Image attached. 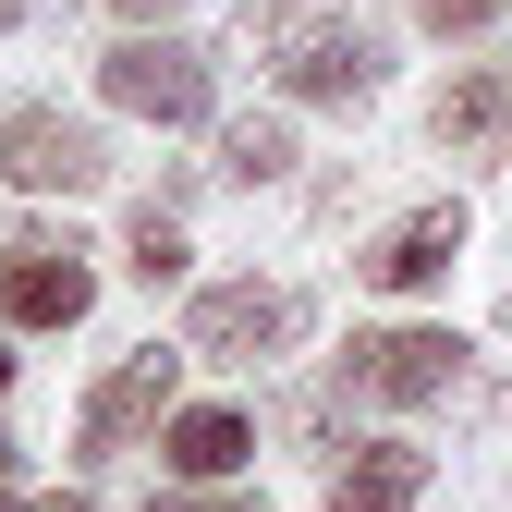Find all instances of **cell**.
Returning a JSON list of instances; mask_svg holds the SVG:
<instances>
[{
  "instance_id": "cell-1",
  "label": "cell",
  "mask_w": 512,
  "mask_h": 512,
  "mask_svg": "<svg viewBox=\"0 0 512 512\" xmlns=\"http://www.w3.org/2000/svg\"><path fill=\"white\" fill-rule=\"evenodd\" d=\"M244 37H256V61H269L293 98H317V110H354V98L378 86V37H366L354 0H256Z\"/></svg>"
},
{
  "instance_id": "cell-2",
  "label": "cell",
  "mask_w": 512,
  "mask_h": 512,
  "mask_svg": "<svg viewBox=\"0 0 512 512\" xmlns=\"http://www.w3.org/2000/svg\"><path fill=\"white\" fill-rule=\"evenodd\" d=\"M0 305H13V330H74L98 305V269L74 232H13L0 244Z\"/></svg>"
},
{
  "instance_id": "cell-3",
  "label": "cell",
  "mask_w": 512,
  "mask_h": 512,
  "mask_svg": "<svg viewBox=\"0 0 512 512\" xmlns=\"http://www.w3.org/2000/svg\"><path fill=\"white\" fill-rule=\"evenodd\" d=\"M0 171H13L25 196H98V183H110V147L86 135L74 110H49V98H25L13 122H0Z\"/></svg>"
},
{
  "instance_id": "cell-4",
  "label": "cell",
  "mask_w": 512,
  "mask_h": 512,
  "mask_svg": "<svg viewBox=\"0 0 512 512\" xmlns=\"http://www.w3.org/2000/svg\"><path fill=\"white\" fill-rule=\"evenodd\" d=\"M98 98L135 110V122H208V49H183V37H122V49L98 61Z\"/></svg>"
},
{
  "instance_id": "cell-5",
  "label": "cell",
  "mask_w": 512,
  "mask_h": 512,
  "mask_svg": "<svg viewBox=\"0 0 512 512\" xmlns=\"http://www.w3.org/2000/svg\"><path fill=\"white\" fill-rule=\"evenodd\" d=\"M293 330H305V305H293L281 281H208L196 317H183V342H196L208 366H269Z\"/></svg>"
},
{
  "instance_id": "cell-6",
  "label": "cell",
  "mask_w": 512,
  "mask_h": 512,
  "mask_svg": "<svg viewBox=\"0 0 512 512\" xmlns=\"http://www.w3.org/2000/svg\"><path fill=\"white\" fill-rule=\"evenodd\" d=\"M452 378H464V342L452 330H366L342 354V391L354 403H439Z\"/></svg>"
},
{
  "instance_id": "cell-7",
  "label": "cell",
  "mask_w": 512,
  "mask_h": 512,
  "mask_svg": "<svg viewBox=\"0 0 512 512\" xmlns=\"http://www.w3.org/2000/svg\"><path fill=\"white\" fill-rule=\"evenodd\" d=\"M183 354H196V342H183ZM183 354H122L110 378H98V391H86V415H74V452H122V439H135V427H171V391H183Z\"/></svg>"
},
{
  "instance_id": "cell-8",
  "label": "cell",
  "mask_w": 512,
  "mask_h": 512,
  "mask_svg": "<svg viewBox=\"0 0 512 512\" xmlns=\"http://www.w3.org/2000/svg\"><path fill=\"white\" fill-rule=\"evenodd\" d=\"M427 500V452L415 439H354L330 452V512H415Z\"/></svg>"
},
{
  "instance_id": "cell-9",
  "label": "cell",
  "mask_w": 512,
  "mask_h": 512,
  "mask_svg": "<svg viewBox=\"0 0 512 512\" xmlns=\"http://www.w3.org/2000/svg\"><path fill=\"white\" fill-rule=\"evenodd\" d=\"M452 256H464V208H415L366 244V281L378 293H427V281H452Z\"/></svg>"
},
{
  "instance_id": "cell-10",
  "label": "cell",
  "mask_w": 512,
  "mask_h": 512,
  "mask_svg": "<svg viewBox=\"0 0 512 512\" xmlns=\"http://www.w3.org/2000/svg\"><path fill=\"white\" fill-rule=\"evenodd\" d=\"M159 452H171V476H244V452H256V427H244L232 403H183V415L159 427Z\"/></svg>"
},
{
  "instance_id": "cell-11",
  "label": "cell",
  "mask_w": 512,
  "mask_h": 512,
  "mask_svg": "<svg viewBox=\"0 0 512 512\" xmlns=\"http://www.w3.org/2000/svg\"><path fill=\"white\" fill-rule=\"evenodd\" d=\"M488 135H512V74L500 61H476V74L439 98V147H488Z\"/></svg>"
},
{
  "instance_id": "cell-12",
  "label": "cell",
  "mask_w": 512,
  "mask_h": 512,
  "mask_svg": "<svg viewBox=\"0 0 512 512\" xmlns=\"http://www.w3.org/2000/svg\"><path fill=\"white\" fill-rule=\"evenodd\" d=\"M122 269H135L147 293L183 281V220H171V208H135V232H122Z\"/></svg>"
},
{
  "instance_id": "cell-13",
  "label": "cell",
  "mask_w": 512,
  "mask_h": 512,
  "mask_svg": "<svg viewBox=\"0 0 512 512\" xmlns=\"http://www.w3.org/2000/svg\"><path fill=\"white\" fill-rule=\"evenodd\" d=\"M220 171L232 183H269V171H293V135H281V122H232V135H220Z\"/></svg>"
},
{
  "instance_id": "cell-14",
  "label": "cell",
  "mask_w": 512,
  "mask_h": 512,
  "mask_svg": "<svg viewBox=\"0 0 512 512\" xmlns=\"http://www.w3.org/2000/svg\"><path fill=\"white\" fill-rule=\"evenodd\" d=\"M147 512H269L256 488H220V476H196V488H171V500H147Z\"/></svg>"
},
{
  "instance_id": "cell-15",
  "label": "cell",
  "mask_w": 512,
  "mask_h": 512,
  "mask_svg": "<svg viewBox=\"0 0 512 512\" xmlns=\"http://www.w3.org/2000/svg\"><path fill=\"white\" fill-rule=\"evenodd\" d=\"M415 13H427V25H439V37H476V25H488V13H500V0H415Z\"/></svg>"
},
{
  "instance_id": "cell-16",
  "label": "cell",
  "mask_w": 512,
  "mask_h": 512,
  "mask_svg": "<svg viewBox=\"0 0 512 512\" xmlns=\"http://www.w3.org/2000/svg\"><path fill=\"white\" fill-rule=\"evenodd\" d=\"M37 512H98V500H86V488H49V500H37Z\"/></svg>"
},
{
  "instance_id": "cell-17",
  "label": "cell",
  "mask_w": 512,
  "mask_h": 512,
  "mask_svg": "<svg viewBox=\"0 0 512 512\" xmlns=\"http://www.w3.org/2000/svg\"><path fill=\"white\" fill-rule=\"evenodd\" d=\"M110 13H135V25H147V13H171V0H110Z\"/></svg>"
},
{
  "instance_id": "cell-18",
  "label": "cell",
  "mask_w": 512,
  "mask_h": 512,
  "mask_svg": "<svg viewBox=\"0 0 512 512\" xmlns=\"http://www.w3.org/2000/svg\"><path fill=\"white\" fill-rule=\"evenodd\" d=\"M13 25H25V0H0V37H13Z\"/></svg>"
},
{
  "instance_id": "cell-19",
  "label": "cell",
  "mask_w": 512,
  "mask_h": 512,
  "mask_svg": "<svg viewBox=\"0 0 512 512\" xmlns=\"http://www.w3.org/2000/svg\"><path fill=\"white\" fill-rule=\"evenodd\" d=\"M0 391H13V342H0Z\"/></svg>"
},
{
  "instance_id": "cell-20",
  "label": "cell",
  "mask_w": 512,
  "mask_h": 512,
  "mask_svg": "<svg viewBox=\"0 0 512 512\" xmlns=\"http://www.w3.org/2000/svg\"><path fill=\"white\" fill-rule=\"evenodd\" d=\"M0 476H13V439H0Z\"/></svg>"
},
{
  "instance_id": "cell-21",
  "label": "cell",
  "mask_w": 512,
  "mask_h": 512,
  "mask_svg": "<svg viewBox=\"0 0 512 512\" xmlns=\"http://www.w3.org/2000/svg\"><path fill=\"white\" fill-rule=\"evenodd\" d=\"M0 512H25V500H0Z\"/></svg>"
},
{
  "instance_id": "cell-22",
  "label": "cell",
  "mask_w": 512,
  "mask_h": 512,
  "mask_svg": "<svg viewBox=\"0 0 512 512\" xmlns=\"http://www.w3.org/2000/svg\"><path fill=\"white\" fill-rule=\"evenodd\" d=\"M500 147H512V135H500Z\"/></svg>"
}]
</instances>
